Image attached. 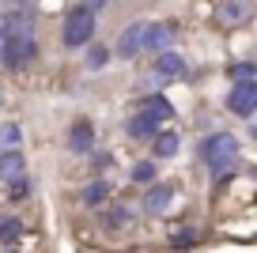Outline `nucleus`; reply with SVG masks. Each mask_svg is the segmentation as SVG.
Returning <instances> with one entry per match:
<instances>
[{
  "label": "nucleus",
  "mask_w": 257,
  "mask_h": 253,
  "mask_svg": "<svg viewBox=\"0 0 257 253\" xmlns=\"http://www.w3.org/2000/svg\"><path fill=\"white\" fill-rule=\"evenodd\" d=\"M110 163H113V155H102V151H98V159H95V170H106Z\"/></svg>",
  "instance_id": "obj_25"
},
{
  "label": "nucleus",
  "mask_w": 257,
  "mask_h": 253,
  "mask_svg": "<svg viewBox=\"0 0 257 253\" xmlns=\"http://www.w3.org/2000/svg\"><path fill=\"white\" fill-rule=\"evenodd\" d=\"M125 133L133 136V140H152L155 133H159V117H152V113H133V117L125 121Z\"/></svg>",
  "instance_id": "obj_11"
},
{
  "label": "nucleus",
  "mask_w": 257,
  "mask_h": 253,
  "mask_svg": "<svg viewBox=\"0 0 257 253\" xmlns=\"http://www.w3.org/2000/svg\"><path fill=\"white\" fill-rule=\"evenodd\" d=\"M144 38H148V23H128L125 31H121L117 46H113V53L121 57V61H133V57L144 49Z\"/></svg>",
  "instance_id": "obj_6"
},
{
  "label": "nucleus",
  "mask_w": 257,
  "mask_h": 253,
  "mask_svg": "<svg viewBox=\"0 0 257 253\" xmlns=\"http://www.w3.org/2000/svg\"><path fill=\"white\" fill-rule=\"evenodd\" d=\"M193 242H197V230H193V227L170 234V245H174V249H193Z\"/></svg>",
  "instance_id": "obj_18"
},
{
  "label": "nucleus",
  "mask_w": 257,
  "mask_h": 253,
  "mask_svg": "<svg viewBox=\"0 0 257 253\" xmlns=\"http://www.w3.org/2000/svg\"><path fill=\"white\" fill-rule=\"evenodd\" d=\"M178 34V23H148V38H144V49H152V53H163V49L174 42Z\"/></svg>",
  "instance_id": "obj_9"
},
{
  "label": "nucleus",
  "mask_w": 257,
  "mask_h": 253,
  "mask_svg": "<svg viewBox=\"0 0 257 253\" xmlns=\"http://www.w3.org/2000/svg\"><path fill=\"white\" fill-rule=\"evenodd\" d=\"M106 57H110V49H106V46H95V42H87V57H83L87 72H102V68H106Z\"/></svg>",
  "instance_id": "obj_16"
},
{
  "label": "nucleus",
  "mask_w": 257,
  "mask_h": 253,
  "mask_svg": "<svg viewBox=\"0 0 257 253\" xmlns=\"http://www.w3.org/2000/svg\"><path fill=\"white\" fill-rule=\"evenodd\" d=\"M80 4H87V8H91V12H95V16H98V12H102V8H106V4H110V0H80Z\"/></svg>",
  "instance_id": "obj_24"
},
{
  "label": "nucleus",
  "mask_w": 257,
  "mask_h": 253,
  "mask_svg": "<svg viewBox=\"0 0 257 253\" xmlns=\"http://www.w3.org/2000/svg\"><path fill=\"white\" fill-rule=\"evenodd\" d=\"M227 110L238 117H249L257 110V79H234L231 95H227Z\"/></svg>",
  "instance_id": "obj_4"
},
{
  "label": "nucleus",
  "mask_w": 257,
  "mask_h": 253,
  "mask_svg": "<svg viewBox=\"0 0 257 253\" xmlns=\"http://www.w3.org/2000/svg\"><path fill=\"white\" fill-rule=\"evenodd\" d=\"M19 140H23V133H19V125H4V129H0V144H12V148H16Z\"/></svg>",
  "instance_id": "obj_23"
},
{
  "label": "nucleus",
  "mask_w": 257,
  "mask_h": 253,
  "mask_svg": "<svg viewBox=\"0 0 257 253\" xmlns=\"http://www.w3.org/2000/svg\"><path fill=\"white\" fill-rule=\"evenodd\" d=\"M125 223H128V208L125 204H113V208H106V212H102V227L106 230H121Z\"/></svg>",
  "instance_id": "obj_17"
},
{
  "label": "nucleus",
  "mask_w": 257,
  "mask_h": 253,
  "mask_svg": "<svg viewBox=\"0 0 257 253\" xmlns=\"http://www.w3.org/2000/svg\"><path fill=\"white\" fill-rule=\"evenodd\" d=\"M8 253H16V249H8Z\"/></svg>",
  "instance_id": "obj_26"
},
{
  "label": "nucleus",
  "mask_w": 257,
  "mask_h": 253,
  "mask_svg": "<svg viewBox=\"0 0 257 253\" xmlns=\"http://www.w3.org/2000/svg\"><path fill=\"white\" fill-rule=\"evenodd\" d=\"M8 185H12V200H27V197H31V182H27V174L16 178V182H8Z\"/></svg>",
  "instance_id": "obj_22"
},
{
  "label": "nucleus",
  "mask_w": 257,
  "mask_h": 253,
  "mask_svg": "<svg viewBox=\"0 0 257 253\" xmlns=\"http://www.w3.org/2000/svg\"><path fill=\"white\" fill-rule=\"evenodd\" d=\"M19 234H23V223L19 219H4L0 223V242H16Z\"/></svg>",
  "instance_id": "obj_19"
},
{
  "label": "nucleus",
  "mask_w": 257,
  "mask_h": 253,
  "mask_svg": "<svg viewBox=\"0 0 257 253\" xmlns=\"http://www.w3.org/2000/svg\"><path fill=\"white\" fill-rule=\"evenodd\" d=\"M91 148H95V125L87 117L72 121V129H68V151L72 155H91Z\"/></svg>",
  "instance_id": "obj_7"
},
{
  "label": "nucleus",
  "mask_w": 257,
  "mask_h": 253,
  "mask_svg": "<svg viewBox=\"0 0 257 253\" xmlns=\"http://www.w3.org/2000/svg\"><path fill=\"white\" fill-rule=\"evenodd\" d=\"M91 38H95V12H91L87 4L68 8V12H64V23H61V42H64V49H83Z\"/></svg>",
  "instance_id": "obj_3"
},
{
  "label": "nucleus",
  "mask_w": 257,
  "mask_h": 253,
  "mask_svg": "<svg viewBox=\"0 0 257 253\" xmlns=\"http://www.w3.org/2000/svg\"><path fill=\"white\" fill-rule=\"evenodd\" d=\"M253 19V4L249 0H216V23L219 27H242Z\"/></svg>",
  "instance_id": "obj_5"
},
{
  "label": "nucleus",
  "mask_w": 257,
  "mask_h": 253,
  "mask_svg": "<svg viewBox=\"0 0 257 253\" xmlns=\"http://www.w3.org/2000/svg\"><path fill=\"white\" fill-rule=\"evenodd\" d=\"M38 53L31 0H0V64L12 72L27 68Z\"/></svg>",
  "instance_id": "obj_1"
},
{
  "label": "nucleus",
  "mask_w": 257,
  "mask_h": 253,
  "mask_svg": "<svg viewBox=\"0 0 257 253\" xmlns=\"http://www.w3.org/2000/svg\"><path fill=\"white\" fill-rule=\"evenodd\" d=\"M170 200H174V185H170V182H159V185H152V189L144 193L140 208H144V215H163Z\"/></svg>",
  "instance_id": "obj_8"
},
{
  "label": "nucleus",
  "mask_w": 257,
  "mask_h": 253,
  "mask_svg": "<svg viewBox=\"0 0 257 253\" xmlns=\"http://www.w3.org/2000/svg\"><path fill=\"white\" fill-rule=\"evenodd\" d=\"M27 174V159L19 148H8V151H0V182H16V178Z\"/></svg>",
  "instance_id": "obj_10"
},
{
  "label": "nucleus",
  "mask_w": 257,
  "mask_h": 253,
  "mask_svg": "<svg viewBox=\"0 0 257 253\" xmlns=\"http://www.w3.org/2000/svg\"><path fill=\"white\" fill-rule=\"evenodd\" d=\"M106 197H110V182H102V178H95V182L83 189V204H87V208H98Z\"/></svg>",
  "instance_id": "obj_15"
},
{
  "label": "nucleus",
  "mask_w": 257,
  "mask_h": 253,
  "mask_svg": "<svg viewBox=\"0 0 257 253\" xmlns=\"http://www.w3.org/2000/svg\"><path fill=\"white\" fill-rule=\"evenodd\" d=\"M140 110L152 113V117H159V121H170V117H174V106H170L163 95H144V98H140Z\"/></svg>",
  "instance_id": "obj_14"
},
{
  "label": "nucleus",
  "mask_w": 257,
  "mask_h": 253,
  "mask_svg": "<svg viewBox=\"0 0 257 253\" xmlns=\"http://www.w3.org/2000/svg\"><path fill=\"white\" fill-rule=\"evenodd\" d=\"M227 76H231V79H253V76H257V64H249V61L231 64V68H227Z\"/></svg>",
  "instance_id": "obj_21"
},
{
  "label": "nucleus",
  "mask_w": 257,
  "mask_h": 253,
  "mask_svg": "<svg viewBox=\"0 0 257 253\" xmlns=\"http://www.w3.org/2000/svg\"><path fill=\"white\" fill-rule=\"evenodd\" d=\"M133 182H137V185L155 182V163H137V166H133Z\"/></svg>",
  "instance_id": "obj_20"
},
{
  "label": "nucleus",
  "mask_w": 257,
  "mask_h": 253,
  "mask_svg": "<svg viewBox=\"0 0 257 253\" xmlns=\"http://www.w3.org/2000/svg\"><path fill=\"white\" fill-rule=\"evenodd\" d=\"M152 72H155L159 79H178V76H185V61H182L178 53H170V49H163V53L155 57Z\"/></svg>",
  "instance_id": "obj_12"
},
{
  "label": "nucleus",
  "mask_w": 257,
  "mask_h": 253,
  "mask_svg": "<svg viewBox=\"0 0 257 253\" xmlns=\"http://www.w3.org/2000/svg\"><path fill=\"white\" fill-rule=\"evenodd\" d=\"M201 159L212 170V178H223L234 166V159H238V140H234L231 133H212L208 140L201 144Z\"/></svg>",
  "instance_id": "obj_2"
},
{
  "label": "nucleus",
  "mask_w": 257,
  "mask_h": 253,
  "mask_svg": "<svg viewBox=\"0 0 257 253\" xmlns=\"http://www.w3.org/2000/svg\"><path fill=\"white\" fill-rule=\"evenodd\" d=\"M178 148H182V140H178L174 129H163V133L152 136V155H155V159H174Z\"/></svg>",
  "instance_id": "obj_13"
}]
</instances>
